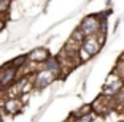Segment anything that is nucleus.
Masks as SVG:
<instances>
[{
    "label": "nucleus",
    "instance_id": "obj_1",
    "mask_svg": "<svg viewBox=\"0 0 124 122\" xmlns=\"http://www.w3.org/2000/svg\"><path fill=\"white\" fill-rule=\"evenodd\" d=\"M105 41H107V33H97V35L86 36L83 40V44H81L80 51H78L81 64H84V62L91 60L92 57H95L102 51Z\"/></svg>",
    "mask_w": 124,
    "mask_h": 122
},
{
    "label": "nucleus",
    "instance_id": "obj_2",
    "mask_svg": "<svg viewBox=\"0 0 124 122\" xmlns=\"http://www.w3.org/2000/svg\"><path fill=\"white\" fill-rule=\"evenodd\" d=\"M30 79H32L33 90H43V89H46V87H49L51 84H54L59 78L51 70L43 68V67L38 65V68L30 75Z\"/></svg>",
    "mask_w": 124,
    "mask_h": 122
},
{
    "label": "nucleus",
    "instance_id": "obj_3",
    "mask_svg": "<svg viewBox=\"0 0 124 122\" xmlns=\"http://www.w3.org/2000/svg\"><path fill=\"white\" fill-rule=\"evenodd\" d=\"M102 19L103 16L100 13H92V14H86L81 22L78 24L80 30L84 33V36H91V35H97L102 30Z\"/></svg>",
    "mask_w": 124,
    "mask_h": 122
},
{
    "label": "nucleus",
    "instance_id": "obj_4",
    "mask_svg": "<svg viewBox=\"0 0 124 122\" xmlns=\"http://www.w3.org/2000/svg\"><path fill=\"white\" fill-rule=\"evenodd\" d=\"M91 108H92V113L95 116H107L110 114L111 111H115V101H113V97H108V95H103L100 93L97 98L91 103Z\"/></svg>",
    "mask_w": 124,
    "mask_h": 122
},
{
    "label": "nucleus",
    "instance_id": "obj_5",
    "mask_svg": "<svg viewBox=\"0 0 124 122\" xmlns=\"http://www.w3.org/2000/svg\"><path fill=\"white\" fill-rule=\"evenodd\" d=\"M0 108L8 116H18L24 109V100L21 97H0Z\"/></svg>",
    "mask_w": 124,
    "mask_h": 122
},
{
    "label": "nucleus",
    "instance_id": "obj_6",
    "mask_svg": "<svg viewBox=\"0 0 124 122\" xmlns=\"http://www.w3.org/2000/svg\"><path fill=\"white\" fill-rule=\"evenodd\" d=\"M18 79V68H15L10 62L0 67V93L7 90Z\"/></svg>",
    "mask_w": 124,
    "mask_h": 122
},
{
    "label": "nucleus",
    "instance_id": "obj_7",
    "mask_svg": "<svg viewBox=\"0 0 124 122\" xmlns=\"http://www.w3.org/2000/svg\"><path fill=\"white\" fill-rule=\"evenodd\" d=\"M123 87H124V79H121L116 73L111 72L108 76H107V79H105V83H103V86H102L100 93L108 95V97H113V95H116Z\"/></svg>",
    "mask_w": 124,
    "mask_h": 122
},
{
    "label": "nucleus",
    "instance_id": "obj_8",
    "mask_svg": "<svg viewBox=\"0 0 124 122\" xmlns=\"http://www.w3.org/2000/svg\"><path fill=\"white\" fill-rule=\"evenodd\" d=\"M26 56H27V60L29 62L40 65V64H43L45 60L49 59L51 52H49V49H48L46 46H37V48H33L30 52H27Z\"/></svg>",
    "mask_w": 124,
    "mask_h": 122
},
{
    "label": "nucleus",
    "instance_id": "obj_9",
    "mask_svg": "<svg viewBox=\"0 0 124 122\" xmlns=\"http://www.w3.org/2000/svg\"><path fill=\"white\" fill-rule=\"evenodd\" d=\"M94 113H88V114H81V116H70L69 122H91L94 119Z\"/></svg>",
    "mask_w": 124,
    "mask_h": 122
},
{
    "label": "nucleus",
    "instance_id": "obj_10",
    "mask_svg": "<svg viewBox=\"0 0 124 122\" xmlns=\"http://www.w3.org/2000/svg\"><path fill=\"white\" fill-rule=\"evenodd\" d=\"M113 73H116L121 79H124V59L123 57H119L116 60V64L113 67Z\"/></svg>",
    "mask_w": 124,
    "mask_h": 122
},
{
    "label": "nucleus",
    "instance_id": "obj_11",
    "mask_svg": "<svg viewBox=\"0 0 124 122\" xmlns=\"http://www.w3.org/2000/svg\"><path fill=\"white\" fill-rule=\"evenodd\" d=\"M26 62H27V56H26V54H21V56H16L15 59H11L10 64L13 65L15 68H18V70H19V68L22 67V65L26 64Z\"/></svg>",
    "mask_w": 124,
    "mask_h": 122
},
{
    "label": "nucleus",
    "instance_id": "obj_12",
    "mask_svg": "<svg viewBox=\"0 0 124 122\" xmlns=\"http://www.w3.org/2000/svg\"><path fill=\"white\" fill-rule=\"evenodd\" d=\"M13 0H0V16H8Z\"/></svg>",
    "mask_w": 124,
    "mask_h": 122
},
{
    "label": "nucleus",
    "instance_id": "obj_13",
    "mask_svg": "<svg viewBox=\"0 0 124 122\" xmlns=\"http://www.w3.org/2000/svg\"><path fill=\"white\" fill-rule=\"evenodd\" d=\"M105 5L107 8H111V0H105Z\"/></svg>",
    "mask_w": 124,
    "mask_h": 122
},
{
    "label": "nucleus",
    "instance_id": "obj_14",
    "mask_svg": "<svg viewBox=\"0 0 124 122\" xmlns=\"http://www.w3.org/2000/svg\"><path fill=\"white\" fill-rule=\"evenodd\" d=\"M0 122H2V108H0Z\"/></svg>",
    "mask_w": 124,
    "mask_h": 122
},
{
    "label": "nucleus",
    "instance_id": "obj_15",
    "mask_svg": "<svg viewBox=\"0 0 124 122\" xmlns=\"http://www.w3.org/2000/svg\"><path fill=\"white\" fill-rule=\"evenodd\" d=\"M119 57H123V59H124V52H123V54H121V56H119Z\"/></svg>",
    "mask_w": 124,
    "mask_h": 122
},
{
    "label": "nucleus",
    "instance_id": "obj_16",
    "mask_svg": "<svg viewBox=\"0 0 124 122\" xmlns=\"http://www.w3.org/2000/svg\"><path fill=\"white\" fill-rule=\"evenodd\" d=\"M46 2H48V3H49V2H51V0H46Z\"/></svg>",
    "mask_w": 124,
    "mask_h": 122
}]
</instances>
